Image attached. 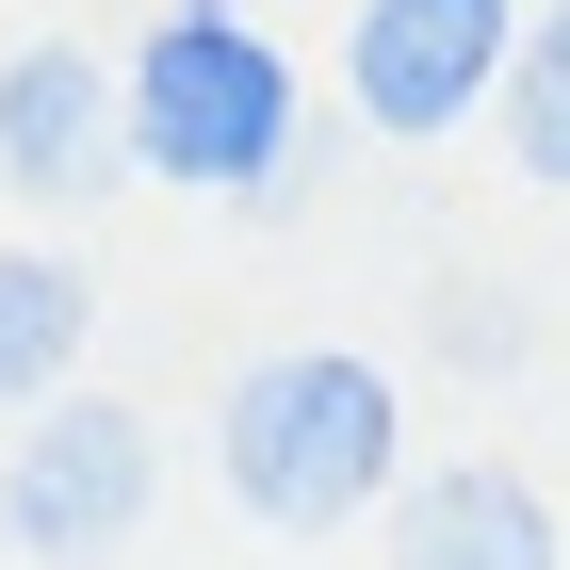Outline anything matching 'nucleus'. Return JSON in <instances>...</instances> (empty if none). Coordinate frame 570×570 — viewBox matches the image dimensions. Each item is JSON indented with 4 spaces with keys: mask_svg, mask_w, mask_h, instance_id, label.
<instances>
[{
    "mask_svg": "<svg viewBox=\"0 0 570 570\" xmlns=\"http://www.w3.org/2000/svg\"><path fill=\"white\" fill-rule=\"evenodd\" d=\"M213 473H228V505H245V522H277V538H343V522H375V505L407 489V392H392L358 343H277V358H245V375H228V407H213Z\"/></svg>",
    "mask_w": 570,
    "mask_h": 570,
    "instance_id": "nucleus-1",
    "label": "nucleus"
},
{
    "mask_svg": "<svg viewBox=\"0 0 570 570\" xmlns=\"http://www.w3.org/2000/svg\"><path fill=\"white\" fill-rule=\"evenodd\" d=\"M131 82V164L228 213H277L309 164V82L262 17H147V49H115Z\"/></svg>",
    "mask_w": 570,
    "mask_h": 570,
    "instance_id": "nucleus-2",
    "label": "nucleus"
},
{
    "mask_svg": "<svg viewBox=\"0 0 570 570\" xmlns=\"http://www.w3.org/2000/svg\"><path fill=\"white\" fill-rule=\"evenodd\" d=\"M522 17L538 0H358L343 17V115L375 147H440V131H473V115H505Z\"/></svg>",
    "mask_w": 570,
    "mask_h": 570,
    "instance_id": "nucleus-3",
    "label": "nucleus"
},
{
    "mask_svg": "<svg viewBox=\"0 0 570 570\" xmlns=\"http://www.w3.org/2000/svg\"><path fill=\"white\" fill-rule=\"evenodd\" d=\"M147 505H164V440H147V407L115 392H66L17 424V456H0V538L33 570H98L115 538H147Z\"/></svg>",
    "mask_w": 570,
    "mask_h": 570,
    "instance_id": "nucleus-4",
    "label": "nucleus"
},
{
    "mask_svg": "<svg viewBox=\"0 0 570 570\" xmlns=\"http://www.w3.org/2000/svg\"><path fill=\"white\" fill-rule=\"evenodd\" d=\"M115 164H131V82H115L82 33L0 49V179H17V196H98Z\"/></svg>",
    "mask_w": 570,
    "mask_h": 570,
    "instance_id": "nucleus-5",
    "label": "nucleus"
},
{
    "mask_svg": "<svg viewBox=\"0 0 570 570\" xmlns=\"http://www.w3.org/2000/svg\"><path fill=\"white\" fill-rule=\"evenodd\" d=\"M392 570H570V538H554V505H538V473L440 456V473L392 489Z\"/></svg>",
    "mask_w": 570,
    "mask_h": 570,
    "instance_id": "nucleus-6",
    "label": "nucleus"
},
{
    "mask_svg": "<svg viewBox=\"0 0 570 570\" xmlns=\"http://www.w3.org/2000/svg\"><path fill=\"white\" fill-rule=\"evenodd\" d=\"M82 343H98V277L66 245H0V407L33 424V407L82 392Z\"/></svg>",
    "mask_w": 570,
    "mask_h": 570,
    "instance_id": "nucleus-7",
    "label": "nucleus"
},
{
    "mask_svg": "<svg viewBox=\"0 0 570 570\" xmlns=\"http://www.w3.org/2000/svg\"><path fill=\"white\" fill-rule=\"evenodd\" d=\"M505 164L538 196H570V0L522 17V66H505Z\"/></svg>",
    "mask_w": 570,
    "mask_h": 570,
    "instance_id": "nucleus-8",
    "label": "nucleus"
},
{
    "mask_svg": "<svg viewBox=\"0 0 570 570\" xmlns=\"http://www.w3.org/2000/svg\"><path fill=\"white\" fill-rule=\"evenodd\" d=\"M440 358H456V375H505V358H522V294H473V277H456V294H440Z\"/></svg>",
    "mask_w": 570,
    "mask_h": 570,
    "instance_id": "nucleus-9",
    "label": "nucleus"
},
{
    "mask_svg": "<svg viewBox=\"0 0 570 570\" xmlns=\"http://www.w3.org/2000/svg\"><path fill=\"white\" fill-rule=\"evenodd\" d=\"M164 17H245V0H164Z\"/></svg>",
    "mask_w": 570,
    "mask_h": 570,
    "instance_id": "nucleus-10",
    "label": "nucleus"
}]
</instances>
